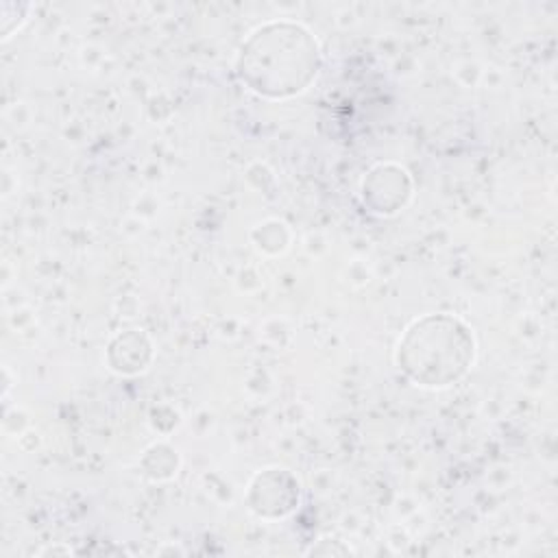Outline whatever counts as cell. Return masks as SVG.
I'll use <instances>...</instances> for the list:
<instances>
[{
  "mask_svg": "<svg viewBox=\"0 0 558 558\" xmlns=\"http://www.w3.org/2000/svg\"><path fill=\"white\" fill-rule=\"evenodd\" d=\"M320 65L318 46L296 24L257 28L240 50L238 74L257 94L286 98L303 92Z\"/></svg>",
  "mask_w": 558,
  "mask_h": 558,
  "instance_id": "1",
  "label": "cell"
},
{
  "mask_svg": "<svg viewBox=\"0 0 558 558\" xmlns=\"http://www.w3.org/2000/svg\"><path fill=\"white\" fill-rule=\"evenodd\" d=\"M471 360L473 338L451 316L416 320L399 344V366L421 386H447L460 379Z\"/></svg>",
  "mask_w": 558,
  "mask_h": 558,
  "instance_id": "2",
  "label": "cell"
}]
</instances>
